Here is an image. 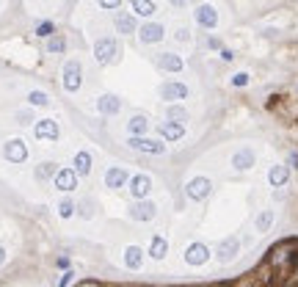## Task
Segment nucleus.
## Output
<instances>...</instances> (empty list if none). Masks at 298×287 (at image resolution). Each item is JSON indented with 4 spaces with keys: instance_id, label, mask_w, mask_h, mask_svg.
<instances>
[{
    "instance_id": "2",
    "label": "nucleus",
    "mask_w": 298,
    "mask_h": 287,
    "mask_svg": "<svg viewBox=\"0 0 298 287\" xmlns=\"http://www.w3.org/2000/svg\"><path fill=\"white\" fill-rule=\"evenodd\" d=\"M210 191H213V182L207 177H193L191 182L185 185V194L188 199H193V202H202V199H207L210 196Z\"/></svg>"
},
{
    "instance_id": "28",
    "label": "nucleus",
    "mask_w": 298,
    "mask_h": 287,
    "mask_svg": "<svg viewBox=\"0 0 298 287\" xmlns=\"http://www.w3.org/2000/svg\"><path fill=\"white\" fill-rule=\"evenodd\" d=\"M67 50V39L64 36H50V42H47V53H64Z\"/></svg>"
},
{
    "instance_id": "9",
    "label": "nucleus",
    "mask_w": 298,
    "mask_h": 287,
    "mask_svg": "<svg viewBox=\"0 0 298 287\" xmlns=\"http://www.w3.org/2000/svg\"><path fill=\"white\" fill-rule=\"evenodd\" d=\"M238 251H240V240H238V237H235V235L224 237L221 246H218V260H221V262H232L235 257H238Z\"/></svg>"
},
{
    "instance_id": "31",
    "label": "nucleus",
    "mask_w": 298,
    "mask_h": 287,
    "mask_svg": "<svg viewBox=\"0 0 298 287\" xmlns=\"http://www.w3.org/2000/svg\"><path fill=\"white\" fill-rule=\"evenodd\" d=\"M36 34L42 36V39H50V36L55 34V25H53L50 19H44V22H39V25H36Z\"/></svg>"
},
{
    "instance_id": "36",
    "label": "nucleus",
    "mask_w": 298,
    "mask_h": 287,
    "mask_svg": "<svg viewBox=\"0 0 298 287\" xmlns=\"http://www.w3.org/2000/svg\"><path fill=\"white\" fill-rule=\"evenodd\" d=\"M97 3H100L103 9H119L122 6V0H97Z\"/></svg>"
},
{
    "instance_id": "33",
    "label": "nucleus",
    "mask_w": 298,
    "mask_h": 287,
    "mask_svg": "<svg viewBox=\"0 0 298 287\" xmlns=\"http://www.w3.org/2000/svg\"><path fill=\"white\" fill-rule=\"evenodd\" d=\"M248 80H251V77H248L246 72H238V75H232V86H235V89H243V86H248Z\"/></svg>"
},
{
    "instance_id": "39",
    "label": "nucleus",
    "mask_w": 298,
    "mask_h": 287,
    "mask_svg": "<svg viewBox=\"0 0 298 287\" xmlns=\"http://www.w3.org/2000/svg\"><path fill=\"white\" fill-rule=\"evenodd\" d=\"M177 39H179V42H188V31H185V28H179V31H177Z\"/></svg>"
},
{
    "instance_id": "14",
    "label": "nucleus",
    "mask_w": 298,
    "mask_h": 287,
    "mask_svg": "<svg viewBox=\"0 0 298 287\" xmlns=\"http://www.w3.org/2000/svg\"><path fill=\"white\" fill-rule=\"evenodd\" d=\"M160 97L163 100H185L188 97V86L185 83H163L160 86Z\"/></svg>"
},
{
    "instance_id": "3",
    "label": "nucleus",
    "mask_w": 298,
    "mask_h": 287,
    "mask_svg": "<svg viewBox=\"0 0 298 287\" xmlns=\"http://www.w3.org/2000/svg\"><path fill=\"white\" fill-rule=\"evenodd\" d=\"M80 77H83L80 61H69L67 67H64V89L67 91H77L80 89Z\"/></svg>"
},
{
    "instance_id": "22",
    "label": "nucleus",
    "mask_w": 298,
    "mask_h": 287,
    "mask_svg": "<svg viewBox=\"0 0 298 287\" xmlns=\"http://www.w3.org/2000/svg\"><path fill=\"white\" fill-rule=\"evenodd\" d=\"M124 262H127L130 270H138V268H141V262H144V251H141L138 246H127V251H124Z\"/></svg>"
},
{
    "instance_id": "42",
    "label": "nucleus",
    "mask_w": 298,
    "mask_h": 287,
    "mask_svg": "<svg viewBox=\"0 0 298 287\" xmlns=\"http://www.w3.org/2000/svg\"><path fill=\"white\" fill-rule=\"evenodd\" d=\"M77 287H103V285H97V282H83V285H77Z\"/></svg>"
},
{
    "instance_id": "8",
    "label": "nucleus",
    "mask_w": 298,
    "mask_h": 287,
    "mask_svg": "<svg viewBox=\"0 0 298 287\" xmlns=\"http://www.w3.org/2000/svg\"><path fill=\"white\" fill-rule=\"evenodd\" d=\"M127 213H130V218L133 221H152L155 213H158V207H155L152 202H144V199H141V202H136Z\"/></svg>"
},
{
    "instance_id": "18",
    "label": "nucleus",
    "mask_w": 298,
    "mask_h": 287,
    "mask_svg": "<svg viewBox=\"0 0 298 287\" xmlns=\"http://www.w3.org/2000/svg\"><path fill=\"white\" fill-rule=\"evenodd\" d=\"M160 135L163 138H166V141H179V138H182V135H185V127L179 125V122H163L160 125Z\"/></svg>"
},
{
    "instance_id": "34",
    "label": "nucleus",
    "mask_w": 298,
    "mask_h": 287,
    "mask_svg": "<svg viewBox=\"0 0 298 287\" xmlns=\"http://www.w3.org/2000/svg\"><path fill=\"white\" fill-rule=\"evenodd\" d=\"M58 213H61V218H69V215L75 213V204H72V202H61Z\"/></svg>"
},
{
    "instance_id": "5",
    "label": "nucleus",
    "mask_w": 298,
    "mask_h": 287,
    "mask_svg": "<svg viewBox=\"0 0 298 287\" xmlns=\"http://www.w3.org/2000/svg\"><path fill=\"white\" fill-rule=\"evenodd\" d=\"M210 260V249L205 243H191L185 249V262L188 265H205Z\"/></svg>"
},
{
    "instance_id": "27",
    "label": "nucleus",
    "mask_w": 298,
    "mask_h": 287,
    "mask_svg": "<svg viewBox=\"0 0 298 287\" xmlns=\"http://www.w3.org/2000/svg\"><path fill=\"white\" fill-rule=\"evenodd\" d=\"M273 224V210H263L257 215V232H268Z\"/></svg>"
},
{
    "instance_id": "20",
    "label": "nucleus",
    "mask_w": 298,
    "mask_h": 287,
    "mask_svg": "<svg viewBox=\"0 0 298 287\" xmlns=\"http://www.w3.org/2000/svg\"><path fill=\"white\" fill-rule=\"evenodd\" d=\"M97 108H100V113H105V116H113V113H119L122 102H119V97H113V94H105V97H100Z\"/></svg>"
},
{
    "instance_id": "41",
    "label": "nucleus",
    "mask_w": 298,
    "mask_h": 287,
    "mask_svg": "<svg viewBox=\"0 0 298 287\" xmlns=\"http://www.w3.org/2000/svg\"><path fill=\"white\" fill-rule=\"evenodd\" d=\"M58 268H64V270L69 268V260H67V257H58Z\"/></svg>"
},
{
    "instance_id": "32",
    "label": "nucleus",
    "mask_w": 298,
    "mask_h": 287,
    "mask_svg": "<svg viewBox=\"0 0 298 287\" xmlns=\"http://www.w3.org/2000/svg\"><path fill=\"white\" fill-rule=\"evenodd\" d=\"M28 102H31V105H47L50 97H47L44 91H31V94H28Z\"/></svg>"
},
{
    "instance_id": "11",
    "label": "nucleus",
    "mask_w": 298,
    "mask_h": 287,
    "mask_svg": "<svg viewBox=\"0 0 298 287\" xmlns=\"http://www.w3.org/2000/svg\"><path fill=\"white\" fill-rule=\"evenodd\" d=\"M55 188H58V191H75L77 188V171L75 169L55 171Z\"/></svg>"
},
{
    "instance_id": "24",
    "label": "nucleus",
    "mask_w": 298,
    "mask_h": 287,
    "mask_svg": "<svg viewBox=\"0 0 298 287\" xmlns=\"http://www.w3.org/2000/svg\"><path fill=\"white\" fill-rule=\"evenodd\" d=\"M133 11H136L138 17H152L158 9H155L152 0H133Z\"/></svg>"
},
{
    "instance_id": "43",
    "label": "nucleus",
    "mask_w": 298,
    "mask_h": 287,
    "mask_svg": "<svg viewBox=\"0 0 298 287\" xmlns=\"http://www.w3.org/2000/svg\"><path fill=\"white\" fill-rule=\"evenodd\" d=\"M6 262V249H0V265Z\"/></svg>"
},
{
    "instance_id": "29",
    "label": "nucleus",
    "mask_w": 298,
    "mask_h": 287,
    "mask_svg": "<svg viewBox=\"0 0 298 287\" xmlns=\"http://www.w3.org/2000/svg\"><path fill=\"white\" fill-rule=\"evenodd\" d=\"M166 113H169L171 122H179V125H182V122H188V110L179 108V105H169V110H166Z\"/></svg>"
},
{
    "instance_id": "35",
    "label": "nucleus",
    "mask_w": 298,
    "mask_h": 287,
    "mask_svg": "<svg viewBox=\"0 0 298 287\" xmlns=\"http://www.w3.org/2000/svg\"><path fill=\"white\" fill-rule=\"evenodd\" d=\"M72 279H75V273L67 268V270H64V276L58 279V285H55V287H69V282H72Z\"/></svg>"
},
{
    "instance_id": "4",
    "label": "nucleus",
    "mask_w": 298,
    "mask_h": 287,
    "mask_svg": "<svg viewBox=\"0 0 298 287\" xmlns=\"http://www.w3.org/2000/svg\"><path fill=\"white\" fill-rule=\"evenodd\" d=\"M3 155H6V161L11 163H22L28 158V146L22 138H11V141H6V146H3Z\"/></svg>"
},
{
    "instance_id": "6",
    "label": "nucleus",
    "mask_w": 298,
    "mask_h": 287,
    "mask_svg": "<svg viewBox=\"0 0 298 287\" xmlns=\"http://www.w3.org/2000/svg\"><path fill=\"white\" fill-rule=\"evenodd\" d=\"M94 55L100 64H111L116 58V42L113 39H100V42L94 44Z\"/></svg>"
},
{
    "instance_id": "37",
    "label": "nucleus",
    "mask_w": 298,
    "mask_h": 287,
    "mask_svg": "<svg viewBox=\"0 0 298 287\" xmlns=\"http://www.w3.org/2000/svg\"><path fill=\"white\" fill-rule=\"evenodd\" d=\"M290 169H298V152H290Z\"/></svg>"
},
{
    "instance_id": "7",
    "label": "nucleus",
    "mask_w": 298,
    "mask_h": 287,
    "mask_svg": "<svg viewBox=\"0 0 298 287\" xmlns=\"http://www.w3.org/2000/svg\"><path fill=\"white\" fill-rule=\"evenodd\" d=\"M138 36H141L144 44H158V42H163L166 31H163V25H158V22H146V25H141Z\"/></svg>"
},
{
    "instance_id": "19",
    "label": "nucleus",
    "mask_w": 298,
    "mask_h": 287,
    "mask_svg": "<svg viewBox=\"0 0 298 287\" xmlns=\"http://www.w3.org/2000/svg\"><path fill=\"white\" fill-rule=\"evenodd\" d=\"M287 179H290V166H273L271 171H268V182H271L273 188H281V185H287Z\"/></svg>"
},
{
    "instance_id": "13",
    "label": "nucleus",
    "mask_w": 298,
    "mask_h": 287,
    "mask_svg": "<svg viewBox=\"0 0 298 287\" xmlns=\"http://www.w3.org/2000/svg\"><path fill=\"white\" fill-rule=\"evenodd\" d=\"M149 188H152V179L146 177V174H136V177L130 179V194L136 196V199H146Z\"/></svg>"
},
{
    "instance_id": "21",
    "label": "nucleus",
    "mask_w": 298,
    "mask_h": 287,
    "mask_svg": "<svg viewBox=\"0 0 298 287\" xmlns=\"http://www.w3.org/2000/svg\"><path fill=\"white\" fill-rule=\"evenodd\" d=\"M166 254H169V243H166V237L155 235L152 243H149V257H152V260H163Z\"/></svg>"
},
{
    "instance_id": "1",
    "label": "nucleus",
    "mask_w": 298,
    "mask_h": 287,
    "mask_svg": "<svg viewBox=\"0 0 298 287\" xmlns=\"http://www.w3.org/2000/svg\"><path fill=\"white\" fill-rule=\"evenodd\" d=\"M127 146L136 149V152H146V155H163L166 152V144L158 141V138H146V135H130Z\"/></svg>"
},
{
    "instance_id": "25",
    "label": "nucleus",
    "mask_w": 298,
    "mask_h": 287,
    "mask_svg": "<svg viewBox=\"0 0 298 287\" xmlns=\"http://www.w3.org/2000/svg\"><path fill=\"white\" fill-rule=\"evenodd\" d=\"M75 171L86 177V174L91 171V155H88V152H77L75 155Z\"/></svg>"
},
{
    "instance_id": "30",
    "label": "nucleus",
    "mask_w": 298,
    "mask_h": 287,
    "mask_svg": "<svg viewBox=\"0 0 298 287\" xmlns=\"http://www.w3.org/2000/svg\"><path fill=\"white\" fill-rule=\"evenodd\" d=\"M55 163H42V166H39V169H36V177L39 179H47V177H55Z\"/></svg>"
},
{
    "instance_id": "17",
    "label": "nucleus",
    "mask_w": 298,
    "mask_h": 287,
    "mask_svg": "<svg viewBox=\"0 0 298 287\" xmlns=\"http://www.w3.org/2000/svg\"><path fill=\"white\" fill-rule=\"evenodd\" d=\"M158 64H160V69H166V72H182V67H185V61L179 58V55H174V53H160Z\"/></svg>"
},
{
    "instance_id": "10",
    "label": "nucleus",
    "mask_w": 298,
    "mask_h": 287,
    "mask_svg": "<svg viewBox=\"0 0 298 287\" xmlns=\"http://www.w3.org/2000/svg\"><path fill=\"white\" fill-rule=\"evenodd\" d=\"M34 133H36V138H47V141H55V138L61 135V130H58V122H53V119H42V122H36Z\"/></svg>"
},
{
    "instance_id": "38",
    "label": "nucleus",
    "mask_w": 298,
    "mask_h": 287,
    "mask_svg": "<svg viewBox=\"0 0 298 287\" xmlns=\"http://www.w3.org/2000/svg\"><path fill=\"white\" fill-rule=\"evenodd\" d=\"M207 47H213V50H218V47H221V42H218L215 36H210V39H207Z\"/></svg>"
},
{
    "instance_id": "12",
    "label": "nucleus",
    "mask_w": 298,
    "mask_h": 287,
    "mask_svg": "<svg viewBox=\"0 0 298 287\" xmlns=\"http://www.w3.org/2000/svg\"><path fill=\"white\" fill-rule=\"evenodd\" d=\"M196 22H199L202 28H215L218 25V11H215L210 3H205V6L196 9Z\"/></svg>"
},
{
    "instance_id": "40",
    "label": "nucleus",
    "mask_w": 298,
    "mask_h": 287,
    "mask_svg": "<svg viewBox=\"0 0 298 287\" xmlns=\"http://www.w3.org/2000/svg\"><path fill=\"white\" fill-rule=\"evenodd\" d=\"M221 58L224 61H232V58H235V53H232V50H221Z\"/></svg>"
},
{
    "instance_id": "16",
    "label": "nucleus",
    "mask_w": 298,
    "mask_h": 287,
    "mask_svg": "<svg viewBox=\"0 0 298 287\" xmlns=\"http://www.w3.org/2000/svg\"><path fill=\"white\" fill-rule=\"evenodd\" d=\"M105 185L108 188H122L127 185V171L122 169V166H113V169L105 171Z\"/></svg>"
},
{
    "instance_id": "26",
    "label": "nucleus",
    "mask_w": 298,
    "mask_h": 287,
    "mask_svg": "<svg viewBox=\"0 0 298 287\" xmlns=\"http://www.w3.org/2000/svg\"><path fill=\"white\" fill-rule=\"evenodd\" d=\"M116 28H119V34H133L136 31V19L130 17V14H119L116 17Z\"/></svg>"
},
{
    "instance_id": "15",
    "label": "nucleus",
    "mask_w": 298,
    "mask_h": 287,
    "mask_svg": "<svg viewBox=\"0 0 298 287\" xmlns=\"http://www.w3.org/2000/svg\"><path fill=\"white\" fill-rule=\"evenodd\" d=\"M254 149H238V152L232 155V166L238 171H246V169H251L254 166Z\"/></svg>"
},
{
    "instance_id": "23",
    "label": "nucleus",
    "mask_w": 298,
    "mask_h": 287,
    "mask_svg": "<svg viewBox=\"0 0 298 287\" xmlns=\"http://www.w3.org/2000/svg\"><path fill=\"white\" fill-rule=\"evenodd\" d=\"M127 130H130V135H146L149 133V122L144 116H133L127 122Z\"/></svg>"
}]
</instances>
